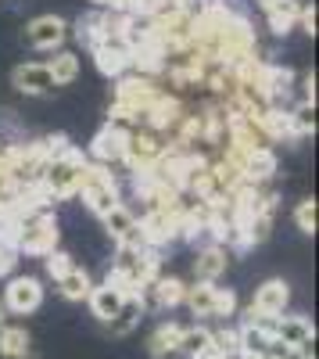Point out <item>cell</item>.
Listing matches in <instances>:
<instances>
[{
    "label": "cell",
    "instance_id": "6da1fadb",
    "mask_svg": "<svg viewBox=\"0 0 319 359\" xmlns=\"http://www.w3.org/2000/svg\"><path fill=\"white\" fill-rule=\"evenodd\" d=\"M76 194L83 198V205L90 208L97 219L122 201L119 180H115L111 165H101V162H90V158H86V165H83V180H79V191Z\"/></svg>",
    "mask_w": 319,
    "mask_h": 359
},
{
    "label": "cell",
    "instance_id": "7a4b0ae2",
    "mask_svg": "<svg viewBox=\"0 0 319 359\" xmlns=\"http://www.w3.org/2000/svg\"><path fill=\"white\" fill-rule=\"evenodd\" d=\"M83 165H86V155L79 147H65L57 158L47 162L43 169V180L40 187L50 194V201H62V198H72L79 191V180H83Z\"/></svg>",
    "mask_w": 319,
    "mask_h": 359
},
{
    "label": "cell",
    "instance_id": "3957f363",
    "mask_svg": "<svg viewBox=\"0 0 319 359\" xmlns=\"http://www.w3.org/2000/svg\"><path fill=\"white\" fill-rule=\"evenodd\" d=\"M57 237H62V230H57V219L47 212H33V216H22L18 219V237H15V252L18 255H47L57 248Z\"/></svg>",
    "mask_w": 319,
    "mask_h": 359
},
{
    "label": "cell",
    "instance_id": "277c9868",
    "mask_svg": "<svg viewBox=\"0 0 319 359\" xmlns=\"http://www.w3.org/2000/svg\"><path fill=\"white\" fill-rule=\"evenodd\" d=\"M162 83L158 79H151V76H136V72H126V76H119L115 79V101L111 104H119V108H126V111H133L136 118L148 111V104L162 94Z\"/></svg>",
    "mask_w": 319,
    "mask_h": 359
},
{
    "label": "cell",
    "instance_id": "5b68a950",
    "mask_svg": "<svg viewBox=\"0 0 319 359\" xmlns=\"http://www.w3.org/2000/svg\"><path fill=\"white\" fill-rule=\"evenodd\" d=\"M165 140L155 133V130H143V126H136L129 137H126V151H122V165L129 169V172H148L158 158H162V151H165Z\"/></svg>",
    "mask_w": 319,
    "mask_h": 359
},
{
    "label": "cell",
    "instance_id": "8992f818",
    "mask_svg": "<svg viewBox=\"0 0 319 359\" xmlns=\"http://www.w3.org/2000/svg\"><path fill=\"white\" fill-rule=\"evenodd\" d=\"M65 40H69V22L62 15H36L25 25V43L33 50L50 54L57 47H65Z\"/></svg>",
    "mask_w": 319,
    "mask_h": 359
},
{
    "label": "cell",
    "instance_id": "52a82bcc",
    "mask_svg": "<svg viewBox=\"0 0 319 359\" xmlns=\"http://www.w3.org/2000/svg\"><path fill=\"white\" fill-rule=\"evenodd\" d=\"M4 313H15V316H29L43 306V284L36 277H11L8 287H4Z\"/></svg>",
    "mask_w": 319,
    "mask_h": 359
},
{
    "label": "cell",
    "instance_id": "ba28073f",
    "mask_svg": "<svg viewBox=\"0 0 319 359\" xmlns=\"http://www.w3.org/2000/svg\"><path fill=\"white\" fill-rule=\"evenodd\" d=\"M101 223H104L108 237L115 241V248H143V241H140V219L129 212L122 201L115 205L111 212H104Z\"/></svg>",
    "mask_w": 319,
    "mask_h": 359
},
{
    "label": "cell",
    "instance_id": "9c48e42d",
    "mask_svg": "<svg viewBox=\"0 0 319 359\" xmlns=\"http://www.w3.org/2000/svg\"><path fill=\"white\" fill-rule=\"evenodd\" d=\"M90 50H94V62H97L101 76L119 79V76L129 72V43H126L122 36H108V40L94 43Z\"/></svg>",
    "mask_w": 319,
    "mask_h": 359
},
{
    "label": "cell",
    "instance_id": "30bf717a",
    "mask_svg": "<svg viewBox=\"0 0 319 359\" xmlns=\"http://www.w3.org/2000/svg\"><path fill=\"white\" fill-rule=\"evenodd\" d=\"M287 302H291V287H287V280L273 277V280H266V284L255 287V298H251L248 309L258 313V316H283Z\"/></svg>",
    "mask_w": 319,
    "mask_h": 359
},
{
    "label": "cell",
    "instance_id": "8fae6325",
    "mask_svg": "<svg viewBox=\"0 0 319 359\" xmlns=\"http://www.w3.org/2000/svg\"><path fill=\"white\" fill-rule=\"evenodd\" d=\"M11 86L25 97H43L54 90V79H50V69L47 62H25L11 72Z\"/></svg>",
    "mask_w": 319,
    "mask_h": 359
},
{
    "label": "cell",
    "instance_id": "7c38bea8",
    "mask_svg": "<svg viewBox=\"0 0 319 359\" xmlns=\"http://www.w3.org/2000/svg\"><path fill=\"white\" fill-rule=\"evenodd\" d=\"M273 338L287 348H309L316 341V327L309 316H276Z\"/></svg>",
    "mask_w": 319,
    "mask_h": 359
},
{
    "label": "cell",
    "instance_id": "4fadbf2b",
    "mask_svg": "<svg viewBox=\"0 0 319 359\" xmlns=\"http://www.w3.org/2000/svg\"><path fill=\"white\" fill-rule=\"evenodd\" d=\"M122 151H126V133L119 130H97V137L90 140V162H101V165H122Z\"/></svg>",
    "mask_w": 319,
    "mask_h": 359
},
{
    "label": "cell",
    "instance_id": "5bb4252c",
    "mask_svg": "<svg viewBox=\"0 0 319 359\" xmlns=\"http://www.w3.org/2000/svg\"><path fill=\"white\" fill-rule=\"evenodd\" d=\"M226 262H229V248H226V245H219V241H208L205 248H197V259H194V277H197V280L215 284V280L226 273Z\"/></svg>",
    "mask_w": 319,
    "mask_h": 359
},
{
    "label": "cell",
    "instance_id": "9a60e30c",
    "mask_svg": "<svg viewBox=\"0 0 319 359\" xmlns=\"http://www.w3.org/2000/svg\"><path fill=\"white\" fill-rule=\"evenodd\" d=\"M122 302H126V294L115 287V284H108V280H104V284H94L90 294H86V306H90V313H94L101 323H108L115 313H119Z\"/></svg>",
    "mask_w": 319,
    "mask_h": 359
},
{
    "label": "cell",
    "instance_id": "2e32d148",
    "mask_svg": "<svg viewBox=\"0 0 319 359\" xmlns=\"http://www.w3.org/2000/svg\"><path fill=\"white\" fill-rule=\"evenodd\" d=\"M266 15V25L273 29L276 36H287L291 29H298V18H302V0H273V4L262 8Z\"/></svg>",
    "mask_w": 319,
    "mask_h": 359
},
{
    "label": "cell",
    "instance_id": "e0dca14e",
    "mask_svg": "<svg viewBox=\"0 0 319 359\" xmlns=\"http://www.w3.org/2000/svg\"><path fill=\"white\" fill-rule=\"evenodd\" d=\"M273 172H276V151L273 147H255V151H248V158L241 165V176L248 184H258V187L269 184Z\"/></svg>",
    "mask_w": 319,
    "mask_h": 359
},
{
    "label": "cell",
    "instance_id": "ac0fdd59",
    "mask_svg": "<svg viewBox=\"0 0 319 359\" xmlns=\"http://www.w3.org/2000/svg\"><path fill=\"white\" fill-rule=\"evenodd\" d=\"M143 313H148V309H143L140 294H126L122 309H119V313H115V316L104 323V327H108V334H115V338H126V334L133 331V327L143 320Z\"/></svg>",
    "mask_w": 319,
    "mask_h": 359
},
{
    "label": "cell",
    "instance_id": "d6986e66",
    "mask_svg": "<svg viewBox=\"0 0 319 359\" xmlns=\"http://www.w3.org/2000/svg\"><path fill=\"white\" fill-rule=\"evenodd\" d=\"M180 331H183V327H180L176 320L158 323L155 331H151V338H148V352H151L155 359H169L172 352L180 348Z\"/></svg>",
    "mask_w": 319,
    "mask_h": 359
},
{
    "label": "cell",
    "instance_id": "ffe728a7",
    "mask_svg": "<svg viewBox=\"0 0 319 359\" xmlns=\"http://www.w3.org/2000/svg\"><path fill=\"white\" fill-rule=\"evenodd\" d=\"M183 306L197 316V320H205L215 313V284L208 280H194L187 291H183Z\"/></svg>",
    "mask_w": 319,
    "mask_h": 359
},
{
    "label": "cell",
    "instance_id": "44dd1931",
    "mask_svg": "<svg viewBox=\"0 0 319 359\" xmlns=\"http://www.w3.org/2000/svg\"><path fill=\"white\" fill-rule=\"evenodd\" d=\"M183 291H187V284L180 277L158 273L151 284V302H155V309H176V306H183Z\"/></svg>",
    "mask_w": 319,
    "mask_h": 359
},
{
    "label": "cell",
    "instance_id": "7402d4cb",
    "mask_svg": "<svg viewBox=\"0 0 319 359\" xmlns=\"http://www.w3.org/2000/svg\"><path fill=\"white\" fill-rule=\"evenodd\" d=\"M50 54H54V57L47 62V69H50L54 86L76 83V79H79V54H76V50H65V47H57V50H50Z\"/></svg>",
    "mask_w": 319,
    "mask_h": 359
},
{
    "label": "cell",
    "instance_id": "603a6c76",
    "mask_svg": "<svg viewBox=\"0 0 319 359\" xmlns=\"http://www.w3.org/2000/svg\"><path fill=\"white\" fill-rule=\"evenodd\" d=\"M54 284H57V291H62V298H69V302H86V294H90V287H94L90 273H86L83 266H72L69 273H62Z\"/></svg>",
    "mask_w": 319,
    "mask_h": 359
},
{
    "label": "cell",
    "instance_id": "cb8c5ba5",
    "mask_svg": "<svg viewBox=\"0 0 319 359\" xmlns=\"http://www.w3.org/2000/svg\"><path fill=\"white\" fill-rule=\"evenodd\" d=\"M273 341H276L273 334L258 331V327H255V323H248V320H244V323L237 327V348H241V352H244L248 359H255V355H266Z\"/></svg>",
    "mask_w": 319,
    "mask_h": 359
},
{
    "label": "cell",
    "instance_id": "d4e9b609",
    "mask_svg": "<svg viewBox=\"0 0 319 359\" xmlns=\"http://www.w3.org/2000/svg\"><path fill=\"white\" fill-rule=\"evenodd\" d=\"M205 348H212V331H208V327H201V323L183 327V331H180V348H176V352H183L187 359H194V355H201Z\"/></svg>",
    "mask_w": 319,
    "mask_h": 359
},
{
    "label": "cell",
    "instance_id": "484cf974",
    "mask_svg": "<svg viewBox=\"0 0 319 359\" xmlns=\"http://www.w3.org/2000/svg\"><path fill=\"white\" fill-rule=\"evenodd\" d=\"M29 352V331L25 327H11V323H0V355L11 359Z\"/></svg>",
    "mask_w": 319,
    "mask_h": 359
},
{
    "label": "cell",
    "instance_id": "4316f807",
    "mask_svg": "<svg viewBox=\"0 0 319 359\" xmlns=\"http://www.w3.org/2000/svg\"><path fill=\"white\" fill-rule=\"evenodd\" d=\"M287 115H291V126H295V140H305L316 133V104L298 101L295 108H287Z\"/></svg>",
    "mask_w": 319,
    "mask_h": 359
},
{
    "label": "cell",
    "instance_id": "83f0119b",
    "mask_svg": "<svg viewBox=\"0 0 319 359\" xmlns=\"http://www.w3.org/2000/svg\"><path fill=\"white\" fill-rule=\"evenodd\" d=\"M316 219H319V208H316V198H302L298 205H295V226L302 230V233H316Z\"/></svg>",
    "mask_w": 319,
    "mask_h": 359
},
{
    "label": "cell",
    "instance_id": "f1b7e54d",
    "mask_svg": "<svg viewBox=\"0 0 319 359\" xmlns=\"http://www.w3.org/2000/svg\"><path fill=\"white\" fill-rule=\"evenodd\" d=\"M43 266H47V277H54V280H57L62 273H69V269H72L76 262H72V255H69V252L54 248V252H47V255H43Z\"/></svg>",
    "mask_w": 319,
    "mask_h": 359
},
{
    "label": "cell",
    "instance_id": "f546056e",
    "mask_svg": "<svg viewBox=\"0 0 319 359\" xmlns=\"http://www.w3.org/2000/svg\"><path fill=\"white\" fill-rule=\"evenodd\" d=\"M234 313H237V294L229 291V287H219V284H215V313H212V316L229 320Z\"/></svg>",
    "mask_w": 319,
    "mask_h": 359
},
{
    "label": "cell",
    "instance_id": "4dcf8cb0",
    "mask_svg": "<svg viewBox=\"0 0 319 359\" xmlns=\"http://www.w3.org/2000/svg\"><path fill=\"white\" fill-rule=\"evenodd\" d=\"M212 348L222 352H234L237 348V327H222V331H212Z\"/></svg>",
    "mask_w": 319,
    "mask_h": 359
},
{
    "label": "cell",
    "instance_id": "1f68e13d",
    "mask_svg": "<svg viewBox=\"0 0 319 359\" xmlns=\"http://www.w3.org/2000/svg\"><path fill=\"white\" fill-rule=\"evenodd\" d=\"M162 4L165 0H129V15H136V18H155L158 11H162Z\"/></svg>",
    "mask_w": 319,
    "mask_h": 359
},
{
    "label": "cell",
    "instance_id": "d6a6232c",
    "mask_svg": "<svg viewBox=\"0 0 319 359\" xmlns=\"http://www.w3.org/2000/svg\"><path fill=\"white\" fill-rule=\"evenodd\" d=\"M316 4H302V18H298V29H305L309 36H316Z\"/></svg>",
    "mask_w": 319,
    "mask_h": 359
},
{
    "label": "cell",
    "instance_id": "836d02e7",
    "mask_svg": "<svg viewBox=\"0 0 319 359\" xmlns=\"http://www.w3.org/2000/svg\"><path fill=\"white\" fill-rule=\"evenodd\" d=\"M15 266H18V252H15V248H4V245H0V277H8Z\"/></svg>",
    "mask_w": 319,
    "mask_h": 359
},
{
    "label": "cell",
    "instance_id": "e575fe53",
    "mask_svg": "<svg viewBox=\"0 0 319 359\" xmlns=\"http://www.w3.org/2000/svg\"><path fill=\"white\" fill-rule=\"evenodd\" d=\"M302 86H305V90H302V101L316 104V76H312V72H309V76L302 79Z\"/></svg>",
    "mask_w": 319,
    "mask_h": 359
},
{
    "label": "cell",
    "instance_id": "d590c367",
    "mask_svg": "<svg viewBox=\"0 0 319 359\" xmlns=\"http://www.w3.org/2000/svg\"><path fill=\"white\" fill-rule=\"evenodd\" d=\"M97 8H108V11H126L129 8V0H94Z\"/></svg>",
    "mask_w": 319,
    "mask_h": 359
},
{
    "label": "cell",
    "instance_id": "8d00e7d4",
    "mask_svg": "<svg viewBox=\"0 0 319 359\" xmlns=\"http://www.w3.org/2000/svg\"><path fill=\"white\" fill-rule=\"evenodd\" d=\"M11 359H40V355H36L33 348H29V352H22V355H11Z\"/></svg>",
    "mask_w": 319,
    "mask_h": 359
},
{
    "label": "cell",
    "instance_id": "74e56055",
    "mask_svg": "<svg viewBox=\"0 0 319 359\" xmlns=\"http://www.w3.org/2000/svg\"><path fill=\"white\" fill-rule=\"evenodd\" d=\"M266 4H273V0H258V8H266Z\"/></svg>",
    "mask_w": 319,
    "mask_h": 359
},
{
    "label": "cell",
    "instance_id": "f35d334b",
    "mask_svg": "<svg viewBox=\"0 0 319 359\" xmlns=\"http://www.w3.org/2000/svg\"><path fill=\"white\" fill-rule=\"evenodd\" d=\"M0 323H4V306H0Z\"/></svg>",
    "mask_w": 319,
    "mask_h": 359
}]
</instances>
